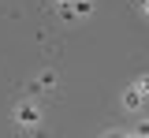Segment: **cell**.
I'll list each match as a JSON object with an SVG mask.
<instances>
[{
  "label": "cell",
  "instance_id": "obj_1",
  "mask_svg": "<svg viewBox=\"0 0 149 138\" xmlns=\"http://www.w3.org/2000/svg\"><path fill=\"white\" fill-rule=\"evenodd\" d=\"M146 11H149V0H146Z\"/></svg>",
  "mask_w": 149,
  "mask_h": 138
}]
</instances>
